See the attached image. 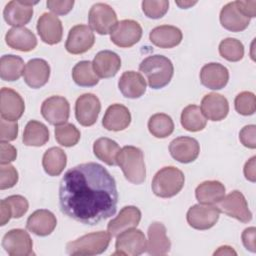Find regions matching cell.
I'll list each match as a JSON object with an SVG mask.
<instances>
[{
  "instance_id": "cell-19",
  "label": "cell",
  "mask_w": 256,
  "mask_h": 256,
  "mask_svg": "<svg viewBox=\"0 0 256 256\" xmlns=\"http://www.w3.org/2000/svg\"><path fill=\"white\" fill-rule=\"evenodd\" d=\"M171 242L167 237V231L164 224L160 222L152 223L148 228L147 252L152 256H161L169 253Z\"/></svg>"
},
{
  "instance_id": "cell-29",
  "label": "cell",
  "mask_w": 256,
  "mask_h": 256,
  "mask_svg": "<svg viewBox=\"0 0 256 256\" xmlns=\"http://www.w3.org/2000/svg\"><path fill=\"white\" fill-rule=\"evenodd\" d=\"M118 86L124 97L129 99H138L146 92L147 84L140 73L127 71L122 74Z\"/></svg>"
},
{
  "instance_id": "cell-38",
  "label": "cell",
  "mask_w": 256,
  "mask_h": 256,
  "mask_svg": "<svg viewBox=\"0 0 256 256\" xmlns=\"http://www.w3.org/2000/svg\"><path fill=\"white\" fill-rule=\"evenodd\" d=\"M148 129L156 138H167L174 131V122L167 114H154L149 119Z\"/></svg>"
},
{
  "instance_id": "cell-12",
  "label": "cell",
  "mask_w": 256,
  "mask_h": 256,
  "mask_svg": "<svg viewBox=\"0 0 256 256\" xmlns=\"http://www.w3.org/2000/svg\"><path fill=\"white\" fill-rule=\"evenodd\" d=\"M41 113L51 125H63L69 119L70 104L64 97L52 96L43 102Z\"/></svg>"
},
{
  "instance_id": "cell-52",
  "label": "cell",
  "mask_w": 256,
  "mask_h": 256,
  "mask_svg": "<svg viewBox=\"0 0 256 256\" xmlns=\"http://www.w3.org/2000/svg\"><path fill=\"white\" fill-rule=\"evenodd\" d=\"M11 218H12V213L10 211V208L3 199L0 202V225L4 226L6 223L10 221Z\"/></svg>"
},
{
  "instance_id": "cell-11",
  "label": "cell",
  "mask_w": 256,
  "mask_h": 256,
  "mask_svg": "<svg viewBox=\"0 0 256 256\" xmlns=\"http://www.w3.org/2000/svg\"><path fill=\"white\" fill-rule=\"evenodd\" d=\"M101 111L99 98L91 93L80 96L75 104V115L77 121L85 127L92 126L96 123Z\"/></svg>"
},
{
  "instance_id": "cell-42",
  "label": "cell",
  "mask_w": 256,
  "mask_h": 256,
  "mask_svg": "<svg viewBox=\"0 0 256 256\" xmlns=\"http://www.w3.org/2000/svg\"><path fill=\"white\" fill-rule=\"evenodd\" d=\"M169 9V1L167 0H145L142 2V10L148 18L160 19Z\"/></svg>"
},
{
  "instance_id": "cell-23",
  "label": "cell",
  "mask_w": 256,
  "mask_h": 256,
  "mask_svg": "<svg viewBox=\"0 0 256 256\" xmlns=\"http://www.w3.org/2000/svg\"><path fill=\"white\" fill-rule=\"evenodd\" d=\"M201 111L206 119L211 121H221L229 113L228 100L217 93L206 95L201 102Z\"/></svg>"
},
{
  "instance_id": "cell-49",
  "label": "cell",
  "mask_w": 256,
  "mask_h": 256,
  "mask_svg": "<svg viewBox=\"0 0 256 256\" xmlns=\"http://www.w3.org/2000/svg\"><path fill=\"white\" fill-rule=\"evenodd\" d=\"M255 233L256 229L254 227H250L244 230L242 233V241L245 246V248L251 252L256 251V246H255Z\"/></svg>"
},
{
  "instance_id": "cell-33",
  "label": "cell",
  "mask_w": 256,
  "mask_h": 256,
  "mask_svg": "<svg viewBox=\"0 0 256 256\" xmlns=\"http://www.w3.org/2000/svg\"><path fill=\"white\" fill-rule=\"evenodd\" d=\"M95 156L109 166L117 165V158L121 151L117 142L109 138H99L93 145Z\"/></svg>"
},
{
  "instance_id": "cell-20",
  "label": "cell",
  "mask_w": 256,
  "mask_h": 256,
  "mask_svg": "<svg viewBox=\"0 0 256 256\" xmlns=\"http://www.w3.org/2000/svg\"><path fill=\"white\" fill-rule=\"evenodd\" d=\"M23 76L29 87L39 89L49 81L50 66L43 59H32L26 64Z\"/></svg>"
},
{
  "instance_id": "cell-37",
  "label": "cell",
  "mask_w": 256,
  "mask_h": 256,
  "mask_svg": "<svg viewBox=\"0 0 256 256\" xmlns=\"http://www.w3.org/2000/svg\"><path fill=\"white\" fill-rule=\"evenodd\" d=\"M72 77L75 83L81 87H93L99 83V77L96 75L90 61L77 63L73 68Z\"/></svg>"
},
{
  "instance_id": "cell-28",
  "label": "cell",
  "mask_w": 256,
  "mask_h": 256,
  "mask_svg": "<svg viewBox=\"0 0 256 256\" xmlns=\"http://www.w3.org/2000/svg\"><path fill=\"white\" fill-rule=\"evenodd\" d=\"M131 123V114L127 107L121 104H113L107 110L103 117L102 125L109 131L125 130Z\"/></svg>"
},
{
  "instance_id": "cell-43",
  "label": "cell",
  "mask_w": 256,
  "mask_h": 256,
  "mask_svg": "<svg viewBox=\"0 0 256 256\" xmlns=\"http://www.w3.org/2000/svg\"><path fill=\"white\" fill-rule=\"evenodd\" d=\"M4 201L7 203V205L10 208V211L12 213V218L19 219L22 216H24L28 209H29V203L27 199L21 195H12L4 199Z\"/></svg>"
},
{
  "instance_id": "cell-54",
  "label": "cell",
  "mask_w": 256,
  "mask_h": 256,
  "mask_svg": "<svg viewBox=\"0 0 256 256\" xmlns=\"http://www.w3.org/2000/svg\"><path fill=\"white\" fill-rule=\"evenodd\" d=\"M197 3V1H176V4L181 7L182 9H187L190 8L191 6L195 5Z\"/></svg>"
},
{
  "instance_id": "cell-1",
  "label": "cell",
  "mask_w": 256,
  "mask_h": 256,
  "mask_svg": "<svg viewBox=\"0 0 256 256\" xmlns=\"http://www.w3.org/2000/svg\"><path fill=\"white\" fill-rule=\"evenodd\" d=\"M59 203L62 213L69 218L85 225H97L117 211L116 181L100 164H80L62 178Z\"/></svg>"
},
{
  "instance_id": "cell-41",
  "label": "cell",
  "mask_w": 256,
  "mask_h": 256,
  "mask_svg": "<svg viewBox=\"0 0 256 256\" xmlns=\"http://www.w3.org/2000/svg\"><path fill=\"white\" fill-rule=\"evenodd\" d=\"M235 109L243 116H250L256 110V98L252 92H242L235 99Z\"/></svg>"
},
{
  "instance_id": "cell-8",
  "label": "cell",
  "mask_w": 256,
  "mask_h": 256,
  "mask_svg": "<svg viewBox=\"0 0 256 256\" xmlns=\"http://www.w3.org/2000/svg\"><path fill=\"white\" fill-rule=\"evenodd\" d=\"M217 204L220 212L242 223H248L252 220V213L248 207L247 200L240 191L231 192Z\"/></svg>"
},
{
  "instance_id": "cell-15",
  "label": "cell",
  "mask_w": 256,
  "mask_h": 256,
  "mask_svg": "<svg viewBox=\"0 0 256 256\" xmlns=\"http://www.w3.org/2000/svg\"><path fill=\"white\" fill-rule=\"evenodd\" d=\"M38 2L32 1H10L4 9L3 15L8 25L21 27L28 24L33 16V6Z\"/></svg>"
},
{
  "instance_id": "cell-17",
  "label": "cell",
  "mask_w": 256,
  "mask_h": 256,
  "mask_svg": "<svg viewBox=\"0 0 256 256\" xmlns=\"http://www.w3.org/2000/svg\"><path fill=\"white\" fill-rule=\"evenodd\" d=\"M171 156L180 163L188 164L195 161L200 153V145L195 138L178 137L169 146Z\"/></svg>"
},
{
  "instance_id": "cell-39",
  "label": "cell",
  "mask_w": 256,
  "mask_h": 256,
  "mask_svg": "<svg viewBox=\"0 0 256 256\" xmlns=\"http://www.w3.org/2000/svg\"><path fill=\"white\" fill-rule=\"evenodd\" d=\"M219 52L224 59L230 62H238L244 57V46L237 39L227 38L220 43Z\"/></svg>"
},
{
  "instance_id": "cell-24",
  "label": "cell",
  "mask_w": 256,
  "mask_h": 256,
  "mask_svg": "<svg viewBox=\"0 0 256 256\" xmlns=\"http://www.w3.org/2000/svg\"><path fill=\"white\" fill-rule=\"evenodd\" d=\"M200 80L205 87L211 90H220L229 81V71L219 63H209L202 68Z\"/></svg>"
},
{
  "instance_id": "cell-4",
  "label": "cell",
  "mask_w": 256,
  "mask_h": 256,
  "mask_svg": "<svg viewBox=\"0 0 256 256\" xmlns=\"http://www.w3.org/2000/svg\"><path fill=\"white\" fill-rule=\"evenodd\" d=\"M184 183L185 176L181 170L173 166L164 167L154 176L152 190L158 197L171 198L183 189Z\"/></svg>"
},
{
  "instance_id": "cell-48",
  "label": "cell",
  "mask_w": 256,
  "mask_h": 256,
  "mask_svg": "<svg viewBox=\"0 0 256 256\" xmlns=\"http://www.w3.org/2000/svg\"><path fill=\"white\" fill-rule=\"evenodd\" d=\"M255 134H256V127L255 125H248L245 126L241 131H240V141L241 143L250 149H255L256 148V141H255Z\"/></svg>"
},
{
  "instance_id": "cell-22",
  "label": "cell",
  "mask_w": 256,
  "mask_h": 256,
  "mask_svg": "<svg viewBox=\"0 0 256 256\" xmlns=\"http://www.w3.org/2000/svg\"><path fill=\"white\" fill-rule=\"evenodd\" d=\"M26 226L33 234L45 237L55 230L57 226V219L51 211L41 209L35 211L29 216Z\"/></svg>"
},
{
  "instance_id": "cell-35",
  "label": "cell",
  "mask_w": 256,
  "mask_h": 256,
  "mask_svg": "<svg viewBox=\"0 0 256 256\" xmlns=\"http://www.w3.org/2000/svg\"><path fill=\"white\" fill-rule=\"evenodd\" d=\"M50 138L48 128L39 121H29L23 134V143L26 146L40 147L45 145Z\"/></svg>"
},
{
  "instance_id": "cell-18",
  "label": "cell",
  "mask_w": 256,
  "mask_h": 256,
  "mask_svg": "<svg viewBox=\"0 0 256 256\" xmlns=\"http://www.w3.org/2000/svg\"><path fill=\"white\" fill-rule=\"evenodd\" d=\"M37 31L42 41L48 45L60 43L63 37L61 20L51 13H44L40 16L37 23Z\"/></svg>"
},
{
  "instance_id": "cell-45",
  "label": "cell",
  "mask_w": 256,
  "mask_h": 256,
  "mask_svg": "<svg viewBox=\"0 0 256 256\" xmlns=\"http://www.w3.org/2000/svg\"><path fill=\"white\" fill-rule=\"evenodd\" d=\"M18 137L17 121H8L3 118L0 120V139L1 141H14Z\"/></svg>"
},
{
  "instance_id": "cell-13",
  "label": "cell",
  "mask_w": 256,
  "mask_h": 256,
  "mask_svg": "<svg viewBox=\"0 0 256 256\" xmlns=\"http://www.w3.org/2000/svg\"><path fill=\"white\" fill-rule=\"evenodd\" d=\"M142 27L134 20H122L111 33V41L121 48H129L138 43L142 37Z\"/></svg>"
},
{
  "instance_id": "cell-32",
  "label": "cell",
  "mask_w": 256,
  "mask_h": 256,
  "mask_svg": "<svg viewBox=\"0 0 256 256\" xmlns=\"http://www.w3.org/2000/svg\"><path fill=\"white\" fill-rule=\"evenodd\" d=\"M66 164L67 155L59 147H52L48 149L43 156V168L50 176H59L65 169Z\"/></svg>"
},
{
  "instance_id": "cell-7",
  "label": "cell",
  "mask_w": 256,
  "mask_h": 256,
  "mask_svg": "<svg viewBox=\"0 0 256 256\" xmlns=\"http://www.w3.org/2000/svg\"><path fill=\"white\" fill-rule=\"evenodd\" d=\"M90 27L100 35L111 34L118 24V18L114 9L105 4L97 3L89 12Z\"/></svg>"
},
{
  "instance_id": "cell-5",
  "label": "cell",
  "mask_w": 256,
  "mask_h": 256,
  "mask_svg": "<svg viewBox=\"0 0 256 256\" xmlns=\"http://www.w3.org/2000/svg\"><path fill=\"white\" fill-rule=\"evenodd\" d=\"M110 241L111 235L109 232L99 231L89 233L73 242H69L66 246V250L69 255H98L107 250Z\"/></svg>"
},
{
  "instance_id": "cell-34",
  "label": "cell",
  "mask_w": 256,
  "mask_h": 256,
  "mask_svg": "<svg viewBox=\"0 0 256 256\" xmlns=\"http://www.w3.org/2000/svg\"><path fill=\"white\" fill-rule=\"evenodd\" d=\"M25 66L21 57L15 55H4L0 59L1 79L8 82L17 81L24 74Z\"/></svg>"
},
{
  "instance_id": "cell-30",
  "label": "cell",
  "mask_w": 256,
  "mask_h": 256,
  "mask_svg": "<svg viewBox=\"0 0 256 256\" xmlns=\"http://www.w3.org/2000/svg\"><path fill=\"white\" fill-rule=\"evenodd\" d=\"M150 41L164 49H169L179 45L183 39V34L181 30L175 26L162 25L154 28L150 32Z\"/></svg>"
},
{
  "instance_id": "cell-40",
  "label": "cell",
  "mask_w": 256,
  "mask_h": 256,
  "mask_svg": "<svg viewBox=\"0 0 256 256\" xmlns=\"http://www.w3.org/2000/svg\"><path fill=\"white\" fill-rule=\"evenodd\" d=\"M80 131L75 125L70 123H65L59 125L55 129V138L57 142L64 147H73L80 140Z\"/></svg>"
},
{
  "instance_id": "cell-16",
  "label": "cell",
  "mask_w": 256,
  "mask_h": 256,
  "mask_svg": "<svg viewBox=\"0 0 256 256\" xmlns=\"http://www.w3.org/2000/svg\"><path fill=\"white\" fill-rule=\"evenodd\" d=\"M1 118L8 121L19 120L25 111V103L19 93L10 88L1 89Z\"/></svg>"
},
{
  "instance_id": "cell-6",
  "label": "cell",
  "mask_w": 256,
  "mask_h": 256,
  "mask_svg": "<svg viewBox=\"0 0 256 256\" xmlns=\"http://www.w3.org/2000/svg\"><path fill=\"white\" fill-rule=\"evenodd\" d=\"M115 247L114 255L138 256L147 251V240L141 230L130 228L117 235Z\"/></svg>"
},
{
  "instance_id": "cell-36",
  "label": "cell",
  "mask_w": 256,
  "mask_h": 256,
  "mask_svg": "<svg viewBox=\"0 0 256 256\" xmlns=\"http://www.w3.org/2000/svg\"><path fill=\"white\" fill-rule=\"evenodd\" d=\"M181 124L187 131L198 132L206 127L207 119L203 115L200 107L189 105L182 111Z\"/></svg>"
},
{
  "instance_id": "cell-44",
  "label": "cell",
  "mask_w": 256,
  "mask_h": 256,
  "mask_svg": "<svg viewBox=\"0 0 256 256\" xmlns=\"http://www.w3.org/2000/svg\"><path fill=\"white\" fill-rule=\"evenodd\" d=\"M18 172L10 164L1 165L0 167V189L5 190L14 187L18 182Z\"/></svg>"
},
{
  "instance_id": "cell-2",
  "label": "cell",
  "mask_w": 256,
  "mask_h": 256,
  "mask_svg": "<svg viewBox=\"0 0 256 256\" xmlns=\"http://www.w3.org/2000/svg\"><path fill=\"white\" fill-rule=\"evenodd\" d=\"M139 70L147 77L152 89H161L167 86L173 77L174 66L170 59L162 55H152L145 58Z\"/></svg>"
},
{
  "instance_id": "cell-14",
  "label": "cell",
  "mask_w": 256,
  "mask_h": 256,
  "mask_svg": "<svg viewBox=\"0 0 256 256\" xmlns=\"http://www.w3.org/2000/svg\"><path fill=\"white\" fill-rule=\"evenodd\" d=\"M95 43L92 29L87 25H76L70 31L66 41V50L74 55L83 54L90 50Z\"/></svg>"
},
{
  "instance_id": "cell-51",
  "label": "cell",
  "mask_w": 256,
  "mask_h": 256,
  "mask_svg": "<svg viewBox=\"0 0 256 256\" xmlns=\"http://www.w3.org/2000/svg\"><path fill=\"white\" fill-rule=\"evenodd\" d=\"M255 160L256 157H252L246 164L244 167V175L246 177L247 180L251 181V182H255L256 180V172H255Z\"/></svg>"
},
{
  "instance_id": "cell-47",
  "label": "cell",
  "mask_w": 256,
  "mask_h": 256,
  "mask_svg": "<svg viewBox=\"0 0 256 256\" xmlns=\"http://www.w3.org/2000/svg\"><path fill=\"white\" fill-rule=\"evenodd\" d=\"M17 158V150L8 142L1 141L0 143V163L1 165L10 164Z\"/></svg>"
},
{
  "instance_id": "cell-21",
  "label": "cell",
  "mask_w": 256,
  "mask_h": 256,
  "mask_svg": "<svg viewBox=\"0 0 256 256\" xmlns=\"http://www.w3.org/2000/svg\"><path fill=\"white\" fill-rule=\"evenodd\" d=\"M141 211L137 207L126 206L115 219L109 222L107 226L108 232L112 237H116L127 229L137 227L141 221Z\"/></svg>"
},
{
  "instance_id": "cell-53",
  "label": "cell",
  "mask_w": 256,
  "mask_h": 256,
  "mask_svg": "<svg viewBox=\"0 0 256 256\" xmlns=\"http://www.w3.org/2000/svg\"><path fill=\"white\" fill-rule=\"evenodd\" d=\"M214 254L215 255L216 254L217 255L218 254H234V255H236V252L231 247H229V246H223V247H220L219 250L216 251Z\"/></svg>"
},
{
  "instance_id": "cell-10",
  "label": "cell",
  "mask_w": 256,
  "mask_h": 256,
  "mask_svg": "<svg viewBox=\"0 0 256 256\" xmlns=\"http://www.w3.org/2000/svg\"><path fill=\"white\" fill-rule=\"evenodd\" d=\"M220 210L212 205H194L187 213L188 224L197 230H208L219 220Z\"/></svg>"
},
{
  "instance_id": "cell-9",
  "label": "cell",
  "mask_w": 256,
  "mask_h": 256,
  "mask_svg": "<svg viewBox=\"0 0 256 256\" xmlns=\"http://www.w3.org/2000/svg\"><path fill=\"white\" fill-rule=\"evenodd\" d=\"M4 250L10 256H29L33 254V242L23 229H13L6 233L2 240Z\"/></svg>"
},
{
  "instance_id": "cell-46",
  "label": "cell",
  "mask_w": 256,
  "mask_h": 256,
  "mask_svg": "<svg viewBox=\"0 0 256 256\" xmlns=\"http://www.w3.org/2000/svg\"><path fill=\"white\" fill-rule=\"evenodd\" d=\"M73 0H48L47 7L56 15L68 14L74 6Z\"/></svg>"
},
{
  "instance_id": "cell-50",
  "label": "cell",
  "mask_w": 256,
  "mask_h": 256,
  "mask_svg": "<svg viewBox=\"0 0 256 256\" xmlns=\"http://www.w3.org/2000/svg\"><path fill=\"white\" fill-rule=\"evenodd\" d=\"M238 9L248 18H253L256 15V1H235Z\"/></svg>"
},
{
  "instance_id": "cell-25",
  "label": "cell",
  "mask_w": 256,
  "mask_h": 256,
  "mask_svg": "<svg viewBox=\"0 0 256 256\" xmlns=\"http://www.w3.org/2000/svg\"><path fill=\"white\" fill-rule=\"evenodd\" d=\"M93 69L100 78L114 77L121 68V59L115 52L104 50L99 52L93 60Z\"/></svg>"
},
{
  "instance_id": "cell-31",
  "label": "cell",
  "mask_w": 256,
  "mask_h": 256,
  "mask_svg": "<svg viewBox=\"0 0 256 256\" xmlns=\"http://www.w3.org/2000/svg\"><path fill=\"white\" fill-rule=\"evenodd\" d=\"M225 186L219 181H205L201 183L196 191V198L199 203L213 205L220 202L225 197Z\"/></svg>"
},
{
  "instance_id": "cell-26",
  "label": "cell",
  "mask_w": 256,
  "mask_h": 256,
  "mask_svg": "<svg viewBox=\"0 0 256 256\" xmlns=\"http://www.w3.org/2000/svg\"><path fill=\"white\" fill-rule=\"evenodd\" d=\"M221 25L232 32H241L250 24V18L246 17L237 7L236 2H230L223 7L220 13Z\"/></svg>"
},
{
  "instance_id": "cell-3",
  "label": "cell",
  "mask_w": 256,
  "mask_h": 256,
  "mask_svg": "<svg viewBox=\"0 0 256 256\" xmlns=\"http://www.w3.org/2000/svg\"><path fill=\"white\" fill-rule=\"evenodd\" d=\"M117 165L122 169L125 178L136 185L142 184L146 179V167L143 152L134 146H125L121 149Z\"/></svg>"
},
{
  "instance_id": "cell-27",
  "label": "cell",
  "mask_w": 256,
  "mask_h": 256,
  "mask_svg": "<svg viewBox=\"0 0 256 256\" xmlns=\"http://www.w3.org/2000/svg\"><path fill=\"white\" fill-rule=\"evenodd\" d=\"M5 40L10 48L22 52L32 51L37 46L35 34L25 27H14L10 29L6 34Z\"/></svg>"
}]
</instances>
